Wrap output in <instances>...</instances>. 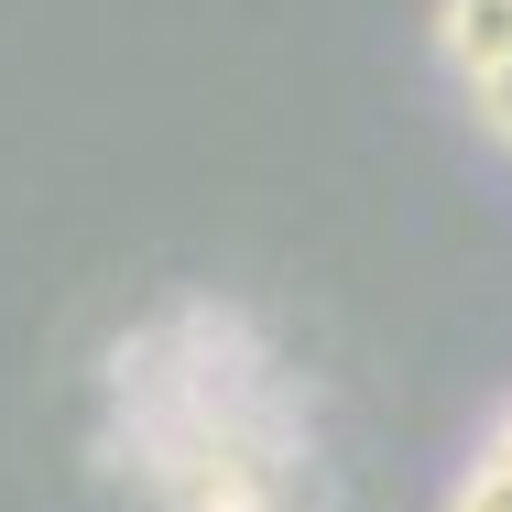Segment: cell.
<instances>
[{
    "mask_svg": "<svg viewBox=\"0 0 512 512\" xmlns=\"http://www.w3.org/2000/svg\"><path fill=\"white\" fill-rule=\"evenodd\" d=\"M436 66L458 77V88H480V77H502L512 66V0H436Z\"/></svg>",
    "mask_w": 512,
    "mask_h": 512,
    "instance_id": "obj_1",
    "label": "cell"
},
{
    "mask_svg": "<svg viewBox=\"0 0 512 512\" xmlns=\"http://www.w3.org/2000/svg\"><path fill=\"white\" fill-rule=\"evenodd\" d=\"M469 120H480V142H491V153H512V66L469 88Z\"/></svg>",
    "mask_w": 512,
    "mask_h": 512,
    "instance_id": "obj_2",
    "label": "cell"
},
{
    "mask_svg": "<svg viewBox=\"0 0 512 512\" xmlns=\"http://www.w3.org/2000/svg\"><path fill=\"white\" fill-rule=\"evenodd\" d=\"M447 512H512V469H458Z\"/></svg>",
    "mask_w": 512,
    "mask_h": 512,
    "instance_id": "obj_3",
    "label": "cell"
}]
</instances>
